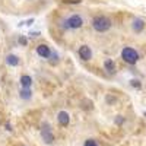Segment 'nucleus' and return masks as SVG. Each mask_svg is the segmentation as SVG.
<instances>
[{
  "instance_id": "f257e3e1",
  "label": "nucleus",
  "mask_w": 146,
  "mask_h": 146,
  "mask_svg": "<svg viewBox=\"0 0 146 146\" xmlns=\"http://www.w3.org/2000/svg\"><path fill=\"white\" fill-rule=\"evenodd\" d=\"M92 28L96 32H107L110 28H111V21H110L107 16L98 15L92 19Z\"/></svg>"
},
{
  "instance_id": "f03ea898",
  "label": "nucleus",
  "mask_w": 146,
  "mask_h": 146,
  "mask_svg": "<svg viewBox=\"0 0 146 146\" xmlns=\"http://www.w3.org/2000/svg\"><path fill=\"white\" fill-rule=\"evenodd\" d=\"M121 58H123L126 63H129V64H136L137 60H139V54H137V51L135 50V48L124 47L123 51H121Z\"/></svg>"
},
{
  "instance_id": "7ed1b4c3",
  "label": "nucleus",
  "mask_w": 146,
  "mask_h": 146,
  "mask_svg": "<svg viewBox=\"0 0 146 146\" xmlns=\"http://www.w3.org/2000/svg\"><path fill=\"white\" fill-rule=\"evenodd\" d=\"M63 23H64V28H67V29H79L83 25V19H82V16L75 13V15H70Z\"/></svg>"
},
{
  "instance_id": "20e7f679",
  "label": "nucleus",
  "mask_w": 146,
  "mask_h": 146,
  "mask_svg": "<svg viewBox=\"0 0 146 146\" xmlns=\"http://www.w3.org/2000/svg\"><path fill=\"white\" fill-rule=\"evenodd\" d=\"M41 139L44 140V143L47 145H53L54 142V135H53V130L50 127V124H44L42 129H41Z\"/></svg>"
},
{
  "instance_id": "39448f33",
  "label": "nucleus",
  "mask_w": 146,
  "mask_h": 146,
  "mask_svg": "<svg viewBox=\"0 0 146 146\" xmlns=\"http://www.w3.org/2000/svg\"><path fill=\"white\" fill-rule=\"evenodd\" d=\"M78 53H79V57L83 60V62H88V60L92 58V50H91L89 45H80Z\"/></svg>"
},
{
  "instance_id": "423d86ee",
  "label": "nucleus",
  "mask_w": 146,
  "mask_h": 146,
  "mask_svg": "<svg viewBox=\"0 0 146 146\" xmlns=\"http://www.w3.org/2000/svg\"><path fill=\"white\" fill-rule=\"evenodd\" d=\"M57 120H58V124L62 127H67L70 124V115L67 111H60L57 114Z\"/></svg>"
},
{
  "instance_id": "0eeeda50",
  "label": "nucleus",
  "mask_w": 146,
  "mask_h": 146,
  "mask_svg": "<svg viewBox=\"0 0 146 146\" xmlns=\"http://www.w3.org/2000/svg\"><path fill=\"white\" fill-rule=\"evenodd\" d=\"M51 50H50V47L48 45H45V44H40L38 47H36V54H38L40 57H42V58H48L51 56Z\"/></svg>"
},
{
  "instance_id": "6e6552de",
  "label": "nucleus",
  "mask_w": 146,
  "mask_h": 146,
  "mask_svg": "<svg viewBox=\"0 0 146 146\" xmlns=\"http://www.w3.org/2000/svg\"><path fill=\"white\" fill-rule=\"evenodd\" d=\"M131 28H133V31H135V32H142L143 28H145V22L142 19H135V21H133V23H131Z\"/></svg>"
},
{
  "instance_id": "1a4fd4ad",
  "label": "nucleus",
  "mask_w": 146,
  "mask_h": 146,
  "mask_svg": "<svg viewBox=\"0 0 146 146\" xmlns=\"http://www.w3.org/2000/svg\"><path fill=\"white\" fill-rule=\"evenodd\" d=\"M21 86L22 88H31L32 86V78L31 76H28V75H23V76H21Z\"/></svg>"
},
{
  "instance_id": "9d476101",
  "label": "nucleus",
  "mask_w": 146,
  "mask_h": 146,
  "mask_svg": "<svg viewBox=\"0 0 146 146\" xmlns=\"http://www.w3.org/2000/svg\"><path fill=\"white\" fill-rule=\"evenodd\" d=\"M19 96H21V100H25V101L31 100V98H32V91H31V88H22L21 92H19Z\"/></svg>"
},
{
  "instance_id": "9b49d317",
  "label": "nucleus",
  "mask_w": 146,
  "mask_h": 146,
  "mask_svg": "<svg viewBox=\"0 0 146 146\" xmlns=\"http://www.w3.org/2000/svg\"><path fill=\"white\" fill-rule=\"evenodd\" d=\"M6 63H7L9 66H18V64H19V57H18L16 54H9V56L6 57Z\"/></svg>"
},
{
  "instance_id": "f8f14e48",
  "label": "nucleus",
  "mask_w": 146,
  "mask_h": 146,
  "mask_svg": "<svg viewBox=\"0 0 146 146\" xmlns=\"http://www.w3.org/2000/svg\"><path fill=\"white\" fill-rule=\"evenodd\" d=\"M104 67H105V70L108 72V73H114L115 72V64H114V62L111 58H107L105 62H104Z\"/></svg>"
},
{
  "instance_id": "ddd939ff",
  "label": "nucleus",
  "mask_w": 146,
  "mask_h": 146,
  "mask_svg": "<svg viewBox=\"0 0 146 146\" xmlns=\"http://www.w3.org/2000/svg\"><path fill=\"white\" fill-rule=\"evenodd\" d=\"M83 146H98V143H96V140L94 139H86L83 143Z\"/></svg>"
},
{
  "instance_id": "4468645a",
  "label": "nucleus",
  "mask_w": 146,
  "mask_h": 146,
  "mask_svg": "<svg viewBox=\"0 0 146 146\" xmlns=\"http://www.w3.org/2000/svg\"><path fill=\"white\" fill-rule=\"evenodd\" d=\"M130 85H131L133 88H137V89H139V88H142V83H140L137 79H133V80H130Z\"/></svg>"
},
{
  "instance_id": "2eb2a0df",
  "label": "nucleus",
  "mask_w": 146,
  "mask_h": 146,
  "mask_svg": "<svg viewBox=\"0 0 146 146\" xmlns=\"http://www.w3.org/2000/svg\"><path fill=\"white\" fill-rule=\"evenodd\" d=\"M19 42H21L22 45H27V42H28V40L25 38V36H21V38H19Z\"/></svg>"
},
{
  "instance_id": "dca6fc26",
  "label": "nucleus",
  "mask_w": 146,
  "mask_h": 146,
  "mask_svg": "<svg viewBox=\"0 0 146 146\" xmlns=\"http://www.w3.org/2000/svg\"><path fill=\"white\" fill-rule=\"evenodd\" d=\"M123 123V118H121V115H118V118H117V124H121Z\"/></svg>"
}]
</instances>
